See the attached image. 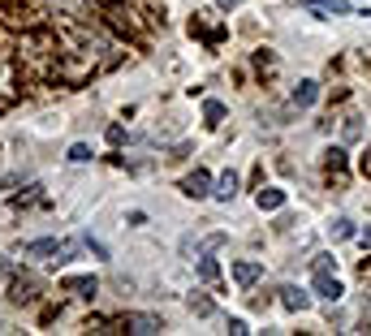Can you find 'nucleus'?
Returning <instances> with one entry per match:
<instances>
[{
	"label": "nucleus",
	"instance_id": "obj_27",
	"mask_svg": "<svg viewBox=\"0 0 371 336\" xmlns=\"http://www.w3.org/2000/svg\"><path fill=\"white\" fill-rule=\"evenodd\" d=\"M221 5H225V9H233V5H242V0H221Z\"/></svg>",
	"mask_w": 371,
	"mask_h": 336
},
{
	"label": "nucleus",
	"instance_id": "obj_13",
	"mask_svg": "<svg viewBox=\"0 0 371 336\" xmlns=\"http://www.w3.org/2000/svg\"><path fill=\"white\" fill-rule=\"evenodd\" d=\"M281 302H285V310H306L311 306V293H302L298 285H285L281 289Z\"/></svg>",
	"mask_w": 371,
	"mask_h": 336
},
{
	"label": "nucleus",
	"instance_id": "obj_7",
	"mask_svg": "<svg viewBox=\"0 0 371 336\" xmlns=\"http://www.w3.org/2000/svg\"><path fill=\"white\" fill-rule=\"evenodd\" d=\"M221 246H225V233H207L203 242H194V237H186V242H182V250H186V254H194V259H199V254H211V250H221Z\"/></svg>",
	"mask_w": 371,
	"mask_h": 336
},
{
	"label": "nucleus",
	"instance_id": "obj_18",
	"mask_svg": "<svg viewBox=\"0 0 371 336\" xmlns=\"http://www.w3.org/2000/svg\"><path fill=\"white\" fill-rule=\"evenodd\" d=\"M203 117H207V125H221V121H225V103H221V99H207V103H203Z\"/></svg>",
	"mask_w": 371,
	"mask_h": 336
},
{
	"label": "nucleus",
	"instance_id": "obj_21",
	"mask_svg": "<svg viewBox=\"0 0 371 336\" xmlns=\"http://www.w3.org/2000/svg\"><path fill=\"white\" fill-rule=\"evenodd\" d=\"M65 159H70V164H87V159H91V147H87V142H74Z\"/></svg>",
	"mask_w": 371,
	"mask_h": 336
},
{
	"label": "nucleus",
	"instance_id": "obj_26",
	"mask_svg": "<svg viewBox=\"0 0 371 336\" xmlns=\"http://www.w3.org/2000/svg\"><path fill=\"white\" fill-rule=\"evenodd\" d=\"M362 246H367V250H371V229H367V233H362Z\"/></svg>",
	"mask_w": 371,
	"mask_h": 336
},
{
	"label": "nucleus",
	"instance_id": "obj_8",
	"mask_svg": "<svg viewBox=\"0 0 371 336\" xmlns=\"http://www.w3.org/2000/svg\"><path fill=\"white\" fill-rule=\"evenodd\" d=\"M302 5L306 9H320V18H345V13H354V5H350V0H302Z\"/></svg>",
	"mask_w": 371,
	"mask_h": 336
},
{
	"label": "nucleus",
	"instance_id": "obj_6",
	"mask_svg": "<svg viewBox=\"0 0 371 336\" xmlns=\"http://www.w3.org/2000/svg\"><path fill=\"white\" fill-rule=\"evenodd\" d=\"M61 289L74 293V298H95V293H99V280H95V276H65Z\"/></svg>",
	"mask_w": 371,
	"mask_h": 336
},
{
	"label": "nucleus",
	"instance_id": "obj_24",
	"mask_svg": "<svg viewBox=\"0 0 371 336\" xmlns=\"http://www.w3.org/2000/svg\"><path fill=\"white\" fill-rule=\"evenodd\" d=\"M358 173H362V177H371V147H367V155L358 159Z\"/></svg>",
	"mask_w": 371,
	"mask_h": 336
},
{
	"label": "nucleus",
	"instance_id": "obj_10",
	"mask_svg": "<svg viewBox=\"0 0 371 336\" xmlns=\"http://www.w3.org/2000/svg\"><path fill=\"white\" fill-rule=\"evenodd\" d=\"M9 298H13L18 306H22V302H35V298H39V280H35V276H18Z\"/></svg>",
	"mask_w": 371,
	"mask_h": 336
},
{
	"label": "nucleus",
	"instance_id": "obj_19",
	"mask_svg": "<svg viewBox=\"0 0 371 336\" xmlns=\"http://www.w3.org/2000/svg\"><path fill=\"white\" fill-rule=\"evenodd\" d=\"M199 276L207 280V285H216V280H221V267H216V259H203V254H199Z\"/></svg>",
	"mask_w": 371,
	"mask_h": 336
},
{
	"label": "nucleus",
	"instance_id": "obj_17",
	"mask_svg": "<svg viewBox=\"0 0 371 336\" xmlns=\"http://www.w3.org/2000/svg\"><path fill=\"white\" fill-rule=\"evenodd\" d=\"M186 306H190V315H199V319L216 310V306H211V298H207V293H190V298H186Z\"/></svg>",
	"mask_w": 371,
	"mask_h": 336
},
{
	"label": "nucleus",
	"instance_id": "obj_23",
	"mask_svg": "<svg viewBox=\"0 0 371 336\" xmlns=\"http://www.w3.org/2000/svg\"><path fill=\"white\" fill-rule=\"evenodd\" d=\"M87 250H91L95 259H109V246H104V242H91V237H87Z\"/></svg>",
	"mask_w": 371,
	"mask_h": 336
},
{
	"label": "nucleus",
	"instance_id": "obj_2",
	"mask_svg": "<svg viewBox=\"0 0 371 336\" xmlns=\"http://www.w3.org/2000/svg\"><path fill=\"white\" fill-rule=\"evenodd\" d=\"M26 254H43V259H52V263H65V259H74L78 254V242H70V237H57V242H26Z\"/></svg>",
	"mask_w": 371,
	"mask_h": 336
},
{
	"label": "nucleus",
	"instance_id": "obj_14",
	"mask_svg": "<svg viewBox=\"0 0 371 336\" xmlns=\"http://www.w3.org/2000/svg\"><path fill=\"white\" fill-rule=\"evenodd\" d=\"M328 237H333V242H350V237H358V229H354V220L337 215V220L328 224Z\"/></svg>",
	"mask_w": 371,
	"mask_h": 336
},
{
	"label": "nucleus",
	"instance_id": "obj_3",
	"mask_svg": "<svg viewBox=\"0 0 371 336\" xmlns=\"http://www.w3.org/2000/svg\"><path fill=\"white\" fill-rule=\"evenodd\" d=\"M177 190H182L186 198H207V194H211V173H207V168H194L190 177H182Z\"/></svg>",
	"mask_w": 371,
	"mask_h": 336
},
{
	"label": "nucleus",
	"instance_id": "obj_9",
	"mask_svg": "<svg viewBox=\"0 0 371 336\" xmlns=\"http://www.w3.org/2000/svg\"><path fill=\"white\" fill-rule=\"evenodd\" d=\"M259 276H263V267H259L255 259H238V263H233V280H238L242 289H250V285H255Z\"/></svg>",
	"mask_w": 371,
	"mask_h": 336
},
{
	"label": "nucleus",
	"instance_id": "obj_15",
	"mask_svg": "<svg viewBox=\"0 0 371 336\" xmlns=\"http://www.w3.org/2000/svg\"><path fill=\"white\" fill-rule=\"evenodd\" d=\"M358 138H362V117L350 112V117H341V142H358Z\"/></svg>",
	"mask_w": 371,
	"mask_h": 336
},
{
	"label": "nucleus",
	"instance_id": "obj_12",
	"mask_svg": "<svg viewBox=\"0 0 371 336\" xmlns=\"http://www.w3.org/2000/svg\"><path fill=\"white\" fill-rule=\"evenodd\" d=\"M255 203H259V211H281V207H285V190L268 186V190H259V194H255Z\"/></svg>",
	"mask_w": 371,
	"mask_h": 336
},
{
	"label": "nucleus",
	"instance_id": "obj_1",
	"mask_svg": "<svg viewBox=\"0 0 371 336\" xmlns=\"http://www.w3.org/2000/svg\"><path fill=\"white\" fill-rule=\"evenodd\" d=\"M109 332H134V336H151V332H165L160 315H143V310H126L121 319H113Z\"/></svg>",
	"mask_w": 371,
	"mask_h": 336
},
{
	"label": "nucleus",
	"instance_id": "obj_4",
	"mask_svg": "<svg viewBox=\"0 0 371 336\" xmlns=\"http://www.w3.org/2000/svg\"><path fill=\"white\" fill-rule=\"evenodd\" d=\"M324 173H328V181H333L337 190H345V147L324 151Z\"/></svg>",
	"mask_w": 371,
	"mask_h": 336
},
{
	"label": "nucleus",
	"instance_id": "obj_16",
	"mask_svg": "<svg viewBox=\"0 0 371 336\" xmlns=\"http://www.w3.org/2000/svg\"><path fill=\"white\" fill-rule=\"evenodd\" d=\"M211 194H216L221 203H229V198H238V173H225V177L216 181V190H211Z\"/></svg>",
	"mask_w": 371,
	"mask_h": 336
},
{
	"label": "nucleus",
	"instance_id": "obj_5",
	"mask_svg": "<svg viewBox=\"0 0 371 336\" xmlns=\"http://www.w3.org/2000/svg\"><path fill=\"white\" fill-rule=\"evenodd\" d=\"M315 293H320L324 302H341L345 285L337 280V271H315Z\"/></svg>",
	"mask_w": 371,
	"mask_h": 336
},
{
	"label": "nucleus",
	"instance_id": "obj_20",
	"mask_svg": "<svg viewBox=\"0 0 371 336\" xmlns=\"http://www.w3.org/2000/svg\"><path fill=\"white\" fill-rule=\"evenodd\" d=\"M31 203H43V186H26V194L13 198V207H31Z\"/></svg>",
	"mask_w": 371,
	"mask_h": 336
},
{
	"label": "nucleus",
	"instance_id": "obj_25",
	"mask_svg": "<svg viewBox=\"0 0 371 336\" xmlns=\"http://www.w3.org/2000/svg\"><path fill=\"white\" fill-rule=\"evenodd\" d=\"M358 276H362V285H371V259H362V263H358Z\"/></svg>",
	"mask_w": 371,
	"mask_h": 336
},
{
	"label": "nucleus",
	"instance_id": "obj_11",
	"mask_svg": "<svg viewBox=\"0 0 371 336\" xmlns=\"http://www.w3.org/2000/svg\"><path fill=\"white\" fill-rule=\"evenodd\" d=\"M289 99H294V108H311L315 99H320V82H311V78H302V82L294 86V95H289Z\"/></svg>",
	"mask_w": 371,
	"mask_h": 336
},
{
	"label": "nucleus",
	"instance_id": "obj_22",
	"mask_svg": "<svg viewBox=\"0 0 371 336\" xmlns=\"http://www.w3.org/2000/svg\"><path fill=\"white\" fill-rule=\"evenodd\" d=\"M311 267H315V271H333L337 263H333V254H315V263H311Z\"/></svg>",
	"mask_w": 371,
	"mask_h": 336
}]
</instances>
